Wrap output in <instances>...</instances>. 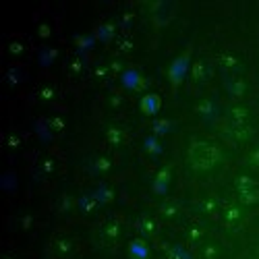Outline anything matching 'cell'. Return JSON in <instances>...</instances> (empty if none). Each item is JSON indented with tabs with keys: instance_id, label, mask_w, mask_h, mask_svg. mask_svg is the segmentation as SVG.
I'll list each match as a JSON object with an SVG mask.
<instances>
[{
	"instance_id": "1",
	"label": "cell",
	"mask_w": 259,
	"mask_h": 259,
	"mask_svg": "<svg viewBox=\"0 0 259 259\" xmlns=\"http://www.w3.org/2000/svg\"><path fill=\"white\" fill-rule=\"evenodd\" d=\"M220 160H222L220 149L209 141H195L189 147V164L195 170L207 172V170L218 166Z\"/></svg>"
},
{
	"instance_id": "2",
	"label": "cell",
	"mask_w": 259,
	"mask_h": 259,
	"mask_svg": "<svg viewBox=\"0 0 259 259\" xmlns=\"http://www.w3.org/2000/svg\"><path fill=\"white\" fill-rule=\"evenodd\" d=\"M228 124H230V131L236 139H245L251 131V114L247 108L243 106H234L230 114H228Z\"/></svg>"
},
{
	"instance_id": "3",
	"label": "cell",
	"mask_w": 259,
	"mask_h": 259,
	"mask_svg": "<svg viewBox=\"0 0 259 259\" xmlns=\"http://www.w3.org/2000/svg\"><path fill=\"white\" fill-rule=\"evenodd\" d=\"M50 257L52 259H69L71 253H73V243L69 236H64V234H56L54 239L50 241Z\"/></svg>"
},
{
	"instance_id": "4",
	"label": "cell",
	"mask_w": 259,
	"mask_h": 259,
	"mask_svg": "<svg viewBox=\"0 0 259 259\" xmlns=\"http://www.w3.org/2000/svg\"><path fill=\"white\" fill-rule=\"evenodd\" d=\"M118 239H120V224L114 222V220L106 222V224L102 226V230H100V241H102V245L112 247L114 243H118Z\"/></svg>"
},
{
	"instance_id": "5",
	"label": "cell",
	"mask_w": 259,
	"mask_h": 259,
	"mask_svg": "<svg viewBox=\"0 0 259 259\" xmlns=\"http://www.w3.org/2000/svg\"><path fill=\"white\" fill-rule=\"evenodd\" d=\"M172 9H175V3H156L152 7V15L158 25H164L172 19Z\"/></svg>"
},
{
	"instance_id": "6",
	"label": "cell",
	"mask_w": 259,
	"mask_h": 259,
	"mask_svg": "<svg viewBox=\"0 0 259 259\" xmlns=\"http://www.w3.org/2000/svg\"><path fill=\"white\" fill-rule=\"evenodd\" d=\"M220 64L228 71H234L236 67H239V60H236V56L232 52H222L220 54Z\"/></svg>"
},
{
	"instance_id": "7",
	"label": "cell",
	"mask_w": 259,
	"mask_h": 259,
	"mask_svg": "<svg viewBox=\"0 0 259 259\" xmlns=\"http://www.w3.org/2000/svg\"><path fill=\"white\" fill-rule=\"evenodd\" d=\"M249 164H251L255 170H259V147L251 152V156H249Z\"/></svg>"
}]
</instances>
